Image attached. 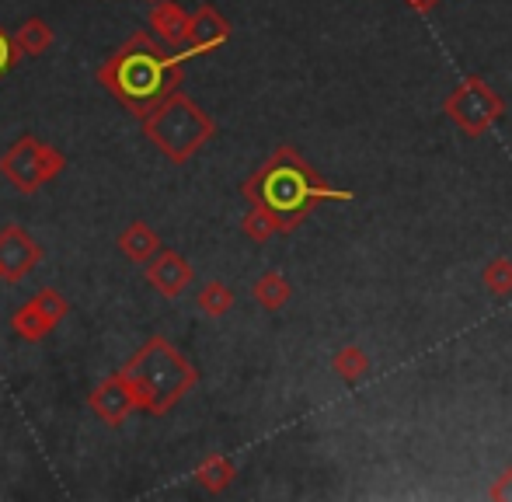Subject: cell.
<instances>
[{"mask_svg":"<svg viewBox=\"0 0 512 502\" xmlns=\"http://www.w3.org/2000/svg\"><path fill=\"white\" fill-rule=\"evenodd\" d=\"M331 370H335V377L345 380V384H359V380L370 374V356H366L363 346H342L331 356Z\"/></svg>","mask_w":512,"mask_h":502,"instance_id":"cell-16","label":"cell"},{"mask_svg":"<svg viewBox=\"0 0 512 502\" xmlns=\"http://www.w3.org/2000/svg\"><path fill=\"white\" fill-rule=\"evenodd\" d=\"M150 28L161 35V42H168L171 49H185V39H189V14L182 11L171 0H157L150 7Z\"/></svg>","mask_w":512,"mask_h":502,"instance_id":"cell-12","label":"cell"},{"mask_svg":"<svg viewBox=\"0 0 512 502\" xmlns=\"http://www.w3.org/2000/svg\"><path fill=\"white\" fill-rule=\"evenodd\" d=\"M251 297H255V304L265 307V311H279V307L290 304L293 286H290V279H286L283 272L269 269V272H262L255 283H251Z\"/></svg>","mask_w":512,"mask_h":502,"instance_id":"cell-15","label":"cell"},{"mask_svg":"<svg viewBox=\"0 0 512 502\" xmlns=\"http://www.w3.org/2000/svg\"><path fill=\"white\" fill-rule=\"evenodd\" d=\"M119 251L133 265H147L150 258L161 251V238L154 234V227H147L143 220H133V224L119 234Z\"/></svg>","mask_w":512,"mask_h":502,"instance_id":"cell-14","label":"cell"},{"mask_svg":"<svg viewBox=\"0 0 512 502\" xmlns=\"http://www.w3.org/2000/svg\"><path fill=\"white\" fill-rule=\"evenodd\" d=\"M488 499H492V502H512V468H506L492 485H488Z\"/></svg>","mask_w":512,"mask_h":502,"instance_id":"cell-22","label":"cell"},{"mask_svg":"<svg viewBox=\"0 0 512 502\" xmlns=\"http://www.w3.org/2000/svg\"><path fill=\"white\" fill-rule=\"evenodd\" d=\"M143 133L171 164H189L216 136V123L189 95L175 91L143 119Z\"/></svg>","mask_w":512,"mask_h":502,"instance_id":"cell-4","label":"cell"},{"mask_svg":"<svg viewBox=\"0 0 512 502\" xmlns=\"http://www.w3.org/2000/svg\"><path fill=\"white\" fill-rule=\"evenodd\" d=\"M14 42L25 56H42L49 46H53V28L46 25L42 18H28L25 25L14 32Z\"/></svg>","mask_w":512,"mask_h":502,"instance_id":"cell-17","label":"cell"},{"mask_svg":"<svg viewBox=\"0 0 512 502\" xmlns=\"http://www.w3.org/2000/svg\"><path fill=\"white\" fill-rule=\"evenodd\" d=\"M192 279H196V272H192V265L185 262V258L178 255V251L161 248L147 262V283L154 286V290L161 293V297H168V300L182 297V293L189 290Z\"/></svg>","mask_w":512,"mask_h":502,"instance_id":"cell-10","label":"cell"},{"mask_svg":"<svg viewBox=\"0 0 512 502\" xmlns=\"http://www.w3.org/2000/svg\"><path fill=\"white\" fill-rule=\"evenodd\" d=\"M119 374L133 391L136 408L147 415H168L199 384V370L164 335H150Z\"/></svg>","mask_w":512,"mask_h":502,"instance_id":"cell-3","label":"cell"},{"mask_svg":"<svg viewBox=\"0 0 512 502\" xmlns=\"http://www.w3.org/2000/svg\"><path fill=\"white\" fill-rule=\"evenodd\" d=\"M241 231H244V238L255 241V245H265V241H272L276 234H283L279 231L276 213H269L265 206H251L248 217L241 220Z\"/></svg>","mask_w":512,"mask_h":502,"instance_id":"cell-18","label":"cell"},{"mask_svg":"<svg viewBox=\"0 0 512 502\" xmlns=\"http://www.w3.org/2000/svg\"><path fill=\"white\" fill-rule=\"evenodd\" d=\"M196 307L206 314V318H223V314L234 311V290L227 283H206L196 297Z\"/></svg>","mask_w":512,"mask_h":502,"instance_id":"cell-20","label":"cell"},{"mask_svg":"<svg viewBox=\"0 0 512 502\" xmlns=\"http://www.w3.org/2000/svg\"><path fill=\"white\" fill-rule=\"evenodd\" d=\"M88 408L95 412V419L105 422V426H122V422L133 415L136 398H133V391H129L126 380H122L119 370H115L112 377H105L102 384L91 391Z\"/></svg>","mask_w":512,"mask_h":502,"instance_id":"cell-9","label":"cell"},{"mask_svg":"<svg viewBox=\"0 0 512 502\" xmlns=\"http://www.w3.org/2000/svg\"><path fill=\"white\" fill-rule=\"evenodd\" d=\"M0 279H4V276H0Z\"/></svg>","mask_w":512,"mask_h":502,"instance_id":"cell-25","label":"cell"},{"mask_svg":"<svg viewBox=\"0 0 512 502\" xmlns=\"http://www.w3.org/2000/svg\"><path fill=\"white\" fill-rule=\"evenodd\" d=\"M189 60L185 49L168 53L147 32H133L112 56L98 67V84L133 116L147 119L164 98L182 88V63Z\"/></svg>","mask_w":512,"mask_h":502,"instance_id":"cell-2","label":"cell"},{"mask_svg":"<svg viewBox=\"0 0 512 502\" xmlns=\"http://www.w3.org/2000/svg\"><path fill=\"white\" fill-rule=\"evenodd\" d=\"M481 283L492 297H512V258L509 255H495L485 262L481 269Z\"/></svg>","mask_w":512,"mask_h":502,"instance_id":"cell-19","label":"cell"},{"mask_svg":"<svg viewBox=\"0 0 512 502\" xmlns=\"http://www.w3.org/2000/svg\"><path fill=\"white\" fill-rule=\"evenodd\" d=\"M63 168H67V157L56 147L35 140V136H28V133L18 136V140L4 150V157H0V175L18 192H25V196L39 192L46 182H53Z\"/></svg>","mask_w":512,"mask_h":502,"instance_id":"cell-6","label":"cell"},{"mask_svg":"<svg viewBox=\"0 0 512 502\" xmlns=\"http://www.w3.org/2000/svg\"><path fill=\"white\" fill-rule=\"evenodd\" d=\"M39 262H42V248L35 245V238L25 227L7 224L0 231V276L7 283H21Z\"/></svg>","mask_w":512,"mask_h":502,"instance_id":"cell-8","label":"cell"},{"mask_svg":"<svg viewBox=\"0 0 512 502\" xmlns=\"http://www.w3.org/2000/svg\"><path fill=\"white\" fill-rule=\"evenodd\" d=\"M147 4H157V0H147Z\"/></svg>","mask_w":512,"mask_h":502,"instance_id":"cell-24","label":"cell"},{"mask_svg":"<svg viewBox=\"0 0 512 502\" xmlns=\"http://www.w3.org/2000/svg\"><path fill=\"white\" fill-rule=\"evenodd\" d=\"M18 56H21V49H18V42H14V35H7L4 28H0V81L11 74V67L18 63Z\"/></svg>","mask_w":512,"mask_h":502,"instance_id":"cell-21","label":"cell"},{"mask_svg":"<svg viewBox=\"0 0 512 502\" xmlns=\"http://www.w3.org/2000/svg\"><path fill=\"white\" fill-rule=\"evenodd\" d=\"M405 4L411 7V11H418V14H429L432 7H439L443 0H405Z\"/></svg>","mask_w":512,"mask_h":502,"instance_id":"cell-23","label":"cell"},{"mask_svg":"<svg viewBox=\"0 0 512 502\" xmlns=\"http://www.w3.org/2000/svg\"><path fill=\"white\" fill-rule=\"evenodd\" d=\"M67 311H70L67 297H63L60 290H53V286H46V290H39L32 300H25V304L14 311L11 328L18 339L42 342L63 318H67Z\"/></svg>","mask_w":512,"mask_h":502,"instance_id":"cell-7","label":"cell"},{"mask_svg":"<svg viewBox=\"0 0 512 502\" xmlns=\"http://www.w3.org/2000/svg\"><path fill=\"white\" fill-rule=\"evenodd\" d=\"M241 196L248 199V206H265L269 213H276L279 231L293 234L321 203H349L356 199V192L328 185L297 147L283 143L272 150L262 168L244 178Z\"/></svg>","mask_w":512,"mask_h":502,"instance_id":"cell-1","label":"cell"},{"mask_svg":"<svg viewBox=\"0 0 512 502\" xmlns=\"http://www.w3.org/2000/svg\"><path fill=\"white\" fill-rule=\"evenodd\" d=\"M192 478H196V485H199V489H206L209 496H220V492H227L230 485H234L237 464L230 461V457H223V454H209V457H203V461L196 464Z\"/></svg>","mask_w":512,"mask_h":502,"instance_id":"cell-13","label":"cell"},{"mask_svg":"<svg viewBox=\"0 0 512 502\" xmlns=\"http://www.w3.org/2000/svg\"><path fill=\"white\" fill-rule=\"evenodd\" d=\"M227 39H230V21L223 18L213 4H203L189 18V39H185V53H189V56L213 53V49H220Z\"/></svg>","mask_w":512,"mask_h":502,"instance_id":"cell-11","label":"cell"},{"mask_svg":"<svg viewBox=\"0 0 512 502\" xmlns=\"http://www.w3.org/2000/svg\"><path fill=\"white\" fill-rule=\"evenodd\" d=\"M443 116L450 119L467 140H481L502 116H506V98L478 74H467L457 88L446 95Z\"/></svg>","mask_w":512,"mask_h":502,"instance_id":"cell-5","label":"cell"}]
</instances>
